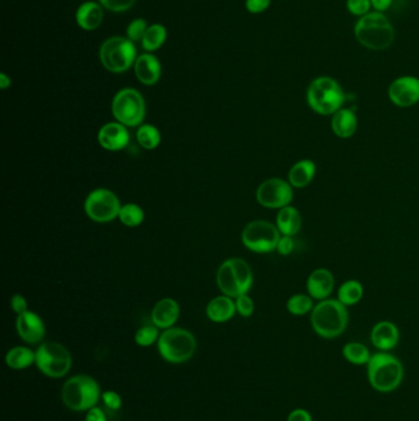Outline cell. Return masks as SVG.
I'll return each instance as SVG.
<instances>
[{"instance_id": "obj_1", "label": "cell", "mask_w": 419, "mask_h": 421, "mask_svg": "<svg viewBox=\"0 0 419 421\" xmlns=\"http://www.w3.org/2000/svg\"><path fill=\"white\" fill-rule=\"evenodd\" d=\"M367 372L372 389L384 394L395 392L405 377V369L400 360L385 351L372 355L367 364Z\"/></svg>"}, {"instance_id": "obj_2", "label": "cell", "mask_w": 419, "mask_h": 421, "mask_svg": "<svg viewBox=\"0 0 419 421\" xmlns=\"http://www.w3.org/2000/svg\"><path fill=\"white\" fill-rule=\"evenodd\" d=\"M349 314L347 307L339 300H324L315 304L310 313V323L315 333L322 339L332 340L347 329Z\"/></svg>"}, {"instance_id": "obj_3", "label": "cell", "mask_w": 419, "mask_h": 421, "mask_svg": "<svg viewBox=\"0 0 419 421\" xmlns=\"http://www.w3.org/2000/svg\"><path fill=\"white\" fill-rule=\"evenodd\" d=\"M354 34L358 42L374 51H384L395 41V29L380 11L369 13L358 20Z\"/></svg>"}, {"instance_id": "obj_4", "label": "cell", "mask_w": 419, "mask_h": 421, "mask_svg": "<svg viewBox=\"0 0 419 421\" xmlns=\"http://www.w3.org/2000/svg\"><path fill=\"white\" fill-rule=\"evenodd\" d=\"M310 109L322 116H332L341 110L346 101L342 86L334 78L319 77L310 83L306 91Z\"/></svg>"}, {"instance_id": "obj_5", "label": "cell", "mask_w": 419, "mask_h": 421, "mask_svg": "<svg viewBox=\"0 0 419 421\" xmlns=\"http://www.w3.org/2000/svg\"><path fill=\"white\" fill-rule=\"evenodd\" d=\"M100 384L87 374H76L63 384V404L73 412H87L101 399Z\"/></svg>"}, {"instance_id": "obj_6", "label": "cell", "mask_w": 419, "mask_h": 421, "mask_svg": "<svg viewBox=\"0 0 419 421\" xmlns=\"http://www.w3.org/2000/svg\"><path fill=\"white\" fill-rule=\"evenodd\" d=\"M157 349L170 364H183L193 357L197 341L193 334L181 328H169L159 336Z\"/></svg>"}, {"instance_id": "obj_7", "label": "cell", "mask_w": 419, "mask_h": 421, "mask_svg": "<svg viewBox=\"0 0 419 421\" xmlns=\"http://www.w3.org/2000/svg\"><path fill=\"white\" fill-rule=\"evenodd\" d=\"M253 270L243 259H229L217 275V283L225 296L238 298L246 295L253 286Z\"/></svg>"}, {"instance_id": "obj_8", "label": "cell", "mask_w": 419, "mask_h": 421, "mask_svg": "<svg viewBox=\"0 0 419 421\" xmlns=\"http://www.w3.org/2000/svg\"><path fill=\"white\" fill-rule=\"evenodd\" d=\"M36 366L49 379H62L72 369V355L59 343H43L36 351Z\"/></svg>"}, {"instance_id": "obj_9", "label": "cell", "mask_w": 419, "mask_h": 421, "mask_svg": "<svg viewBox=\"0 0 419 421\" xmlns=\"http://www.w3.org/2000/svg\"><path fill=\"white\" fill-rule=\"evenodd\" d=\"M112 112L114 119L126 127L140 125L145 117L143 96L135 89H122L114 96Z\"/></svg>"}, {"instance_id": "obj_10", "label": "cell", "mask_w": 419, "mask_h": 421, "mask_svg": "<svg viewBox=\"0 0 419 421\" xmlns=\"http://www.w3.org/2000/svg\"><path fill=\"white\" fill-rule=\"evenodd\" d=\"M100 59L104 67L114 73L127 71L135 63V47L133 42L124 37H111L102 43Z\"/></svg>"}, {"instance_id": "obj_11", "label": "cell", "mask_w": 419, "mask_h": 421, "mask_svg": "<svg viewBox=\"0 0 419 421\" xmlns=\"http://www.w3.org/2000/svg\"><path fill=\"white\" fill-rule=\"evenodd\" d=\"M243 243L248 249L255 253H271L277 250L281 239V232L276 225L267 220L250 222L243 232Z\"/></svg>"}, {"instance_id": "obj_12", "label": "cell", "mask_w": 419, "mask_h": 421, "mask_svg": "<svg viewBox=\"0 0 419 421\" xmlns=\"http://www.w3.org/2000/svg\"><path fill=\"white\" fill-rule=\"evenodd\" d=\"M122 206L119 197L107 189H97L91 192L85 201L86 215L91 220L106 223L119 217Z\"/></svg>"}, {"instance_id": "obj_13", "label": "cell", "mask_w": 419, "mask_h": 421, "mask_svg": "<svg viewBox=\"0 0 419 421\" xmlns=\"http://www.w3.org/2000/svg\"><path fill=\"white\" fill-rule=\"evenodd\" d=\"M256 197L258 203L263 207L281 210L291 205L294 192L289 182L279 177H272L258 186Z\"/></svg>"}, {"instance_id": "obj_14", "label": "cell", "mask_w": 419, "mask_h": 421, "mask_svg": "<svg viewBox=\"0 0 419 421\" xmlns=\"http://www.w3.org/2000/svg\"><path fill=\"white\" fill-rule=\"evenodd\" d=\"M389 99L399 107H411L419 101V79L405 76L395 79L389 86Z\"/></svg>"}, {"instance_id": "obj_15", "label": "cell", "mask_w": 419, "mask_h": 421, "mask_svg": "<svg viewBox=\"0 0 419 421\" xmlns=\"http://www.w3.org/2000/svg\"><path fill=\"white\" fill-rule=\"evenodd\" d=\"M16 331L20 338L29 344L41 343L46 334V328L42 319L36 313L30 311L18 316Z\"/></svg>"}, {"instance_id": "obj_16", "label": "cell", "mask_w": 419, "mask_h": 421, "mask_svg": "<svg viewBox=\"0 0 419 421\" xmlns=\"http://www.w3.org/2000/svg\"><path fill=\"white\" fill-rule=\"evenodd\" d=\"M334 288V273L329 268H315L306 280V291L317 301L327 300Z\"/></svg>"}, {"instance_id": "obj_17", "label": "cell", "mask_w": 419, "mask_h": 421, "mask_svg": "<svg viewBox=\"0 0 419 421\" xmlns=\"http://www.w3.org/2000/svg\"><path fill=\"white\" fill-rule=\"evenodd\" d=\"M370 340L379 351L390 352L400 343V331L395 323L381 321L372 326Z\"/></svg>"}, {"instance_id": "obj_18", "label": "cell", "mask_w": 419, "mask_h": 421, "mask_svg": "<svg viewBox=\"0 0 419 421\" xmlns=\"http://www.w3.org/2000/svg\"><path fill=\"white\" fill-rule=\"evenodd\" d=\"M129 142V134L126 126L119 122H111L99 132V143L107 150H121Z\"/></svg>"}, {"instance_id": "obj_19", "label": "cell", "mask_w": 419, "mask_h": 421, "mask_svg": "<svg viewBox=\"0 0 419 421\" xmlns=\"http://www.w3.org/2000/svg\"><path fill=\"white\" fill-rule=\"evenodd\" d=\"M180 316V306L172 298H164L157 302L152 312V321L154 326L160 329L171 328Z\"/></svg>"}, {"instance_id": "obj_20", "label": "cell", "mask_w": 419, "mask_h": 421, "mask_svg": "<svg viewBox=\"0 0 419 421\" xmlns=\"http://www.w3.org/2000/svg\"><path fill=\"white\" fill-rule=\"evenodd\" d=\"M135 76L145 85H152L160 79L162 66L155 56L145 53L137 58L134 63Z\"/></svg>"}, {"instance_id": "obj_21", "label": "cell", "mask_w": 419, "mask_h": 421, "mask_svg": "<svg viewBox=\"0 0 419 421\" xmlns=\"http://www.w3.org/2000/svg\"><path fill=\"white\" fill-rule=\"evenodd\" d=\"M331 129L339 138H351L358 129V117L356 112L351 109L342 107L332 115Z\"/></svg>"}, {"instance_id": "obj_22", "label": "cell", "mask_w": 419, "mask_h": 421, "mask_svg": "<svg viewBox=\"0 0 419 421\" xmlns=\"http://www.w3.org/2000/svg\"><path fill=\"white\" fill-rule=\"evenodd\" d=\"M316 175V164L310 159H301L296 162L288 174V182L296 189L309 186Z\"/></svg>"}, {"instance_id": "obj_23", "label": "cell", "mask_w": 419, "mask_h": 421, "mask_svg": "<svg viewBox=\"0 0 419 421\" xmlns=\"http://www.w3.org/2000/svg\"><path fill=\"white\" fill-rule=\"evenodd\" d=\"M300 212L296 207L286 206L278 210L277 215V227L281 232V235L294 237L299 233L301 228Z\"/></svg>"}, {"instance_id": "obj_24", "label": "cell", "mask_w": 419, "mask_h": 421, "mask_svg": "<svg viewBox=\"0 0 419 421\" xmlns=\"http://www.w3.org/2000/svg\"><path fill=\"white\" fill-rule=\"evenodd\" d=\"M236 312V303L231 297L220 296L210 302L207 307V316L215 323H224L233 318Z\"/></svg>"}, {"instance_id": "obj_25", "label": "cell", "mask_w": 419, "mask_h": 421, "mask_svg": "<svg viewBox=\"0 0 419 421\" xmlns=\"http://www.w3.org/2000/svg\"><path fill=\"white\" fill-rule=\"evenodd\" d=\"M104 19V11L101 9L100 5L96 3H85L81 5L76 11V23L79 24L81 29L86 31H92L100 26Z\"/></svg>"}, {"instance_id": "obj_26", "label": "cell", "mask_w": 419, "mask_h": 421, "mask_svg": "<svg viewBox=\"0 0 419 421\" xmlns=\"http://www.w3.org/2000/svg\"><path fill=\"white\" fill-rule=\"evenodd\" d=\"M6 366L13 369H25L36 364V352L26 346H16L5 356Z\"/></svg>"}, {"instance_id": "obj_27", "label": "cell", "mask_w": 419, "mask_h": 421, "mask_svg": "<svg viewBox=\"0 0 419 421\" xmlns=\"http://www.w3.org/2000/svg\"><path fill=\"white\" fill-rule=\"evenodd\" d=\"M342 355L349 364L354 366H367L372 354L362 343L351 341L343 346Z\"/></svg>"}, {"instance_id": "obj_28", "label": "cell", "mask_w": 419, "mask_h": 421, "mask_svg": "<svg viewBox=\"0 0 419 421\" xmlns=\"http://www.w3.org/2000/svg\"><path fill=\"white\" fill-rule=\"evenodd\" d=\"M339 300L346 307L354 306L362 301L364 296V287L357 280H348L339 288Z\"/></svg>"}, {"instance_id": "obj_29", "label": "cell", "mask_w": 419, "mask_h": 421, "mask_svg": "<svg viewBox=\"0 0 419 421\" xmlns=\"http://www.w3.org/2000/svg\"><path fill=\"white\" fill-rule=\"evenodd\" d=\"M314 298L304 293L294 295L286 302V309L291 314L296 316L309 314L314 309Z\"/></svg>"}, {"instance_id": "obj_30", "label": "cell", "mask_w": 419, "mask_h": 421, "mask_svg": "<svg viewBox=\"0 0 419 421\" xmlns=\"http://www.w3.org/2000/svg\"><path fill=\"white\" fill-rule=\"evenodd\" d=\"M166 40V29L160 24L152 25L142 40V45L145 51H155L162 46Z\"/></svg>"}, {"instance_id": "obj_31", "label": "cell", "mask_w": 419, "mask_h": 421, "mask_svg": "<svg viewBox=\"0 0 419 421\" xmlns=\"http://www.w3.org/2000/svg\"><path fill=\"white\" fill-rule=\"evenodd\" d=\"M137 139L143 148L154 149L160 144L162 136L157 127L152 125H143L138 129Z\"/></svg>"}, {"instance_id": "obj_32", "label": "cell", "mask_w": 419, "mask_h": 421, "mask_svg": "<svg viewBox=\"0 0 419 421\" xmlns=\"http://www.w3.org/2000/svg\"><path fill=\"white\" fill-rule=\"evenodd\" d=\"M119 220L124 225L128 227H137L144 220V212L138 205L128 203L124 205L119 210Z\"/></svg>"}, {"instance_id": "obj_33", "label": "cell", "mask_w": 419, "mask_h": 421, "mask_svg": "<svg viewBox=\"0 0 419 421\" xmlns=\"http://www.w3.org/2000/svg\"><path fill=\"white\" fill-rule=\"evenodd\" d=\"M159 331H157V326H147L140 328L134 336L135 340V344L139 346H152L154 343H157L159 340Z\"/></svg>"}, {"instance_id": "obj_34", "label": "cell", "mask_w": 419, "mask_h": 421, "mask_svg": "<svg viewBox=\"0 0 419 421\" xmlns=\"http://www.w3.org/2000/svg\"><path fill=\"white\" fill-rule=\"evenodd\" d=\"M148 26H147V21L144 19H137L132 21L129 24L128 29H127V35L130 41H138V40H143L144 35L147 32Z\"/></svg>"}, {"instance_id": "obj_35", "label": "cell", "mask_w": 419, "mask_h": 421, "mask_svg": "<svg viewBox=\"0 0 419 421\" xmlns=\"http://www.w3.org/2000/svg\"><path fill=\"white\" fill-rule=\"evenodd\" d=\"M372 8L370 0H347V9L349 13L357 16H364L369 14V10Z\"/></svg>"}, {"instance_id": "obj_36", "label": "cell", "mask_w": 419, "mask_h": 421, "mask_svg": "<svg viewBox=\"0 0 419 421\" xmlns=\"http://www.w3.org/2000/svg\"><path fill=\"white\" fill-rule=\"evenodd\" d=\"M235 303H236V311L238 312L240 316H245V318L253 316L255 304H253L251 297L248 296V293L238 296Z\"/></svg>"}, {"instance_id": "obj_37", "label": "cell", "mask_w": 419, "mask_h": 421, "mask_svg": "<svg viewBox=\"0 0 419 421\" xmlns=\"http://www.w3.org/2000/svg\"><path fill=\"white\" fill-rule=\"evenodd\" d=\"M100 1L106 9L114 13H123L135 4V0H100Z\"/></svg>"}, {"instance_id": "obj_38", "label": "cell", "mask_w": 419, "mask_h": 421, "mask_svg": "<svg viewBox=\"0 0 419 421\" xmlns=\"http://www.w3.org/2000/svg\"><path fill=\"white\" fill-rule=\"evenodd\" d=\"M101 399H102V402L105 403L106 407L111 410H119L122 407V398L119 393L114 392V391H106L102 393Z\"/></svg>"}, {"instance_id": "obj_39", "label": "cell", "mask_w": 419, "mask_h": 421, "mask_svg": "<svg viewBox=\"0 0 419 421\" xmlns=\"http://www.w3.org/2000/svg\"><path fill=\"white\" fill-rule=\"evenodd\" d=\"M294 250V240L293 237H288V235H283L279 239V243L277 245V251L281 255H291Z\"/></svg>"}, {"instance_id": "obj_40", "label": "cell", "mask_w": 419, "mask_h": 421, "mask_svg": "<svg viewBox=\"0 0 419 421\" xmlns=\"http://www.w3.org/2000/svg\"><path fill=\"white\" fill-rule=\"evenodd\" d=\"M271 0H246V9L253 14H260L268 9Z\"/></svg>"}, {"instance_id": "obj_41", "label": "cell", "mask_w": 419, "mask_h": 421, "mask_svg": "<svg viewBox=\"0 0 419 421\" xmlns=\"http://www.w3.org/2000/svg\"><path fill=\"white\" fill-rule=\"evenodd\" d=\"M286 421H312V415L306 409L296 408V409L289 413Z\"/></svg>"}, {"instance_id": "obj_42", "label": "cell", "mask_w": 419, "mask_h": 421, "mask_svg": "<svg viewBox=\"0 0 419 421\" xmlns=\"http://www.w3.org/2000/svg\"><path fill=\"white\" fill-rule=\"evenodd\" d=\"M11 308L14 309L15 313H18V316H20L25 312H28V302L21 295H15L11 298Z\"/></svg>"}, {"instance_id": "obj_43", "label": "cell", "mask_w": 419, "mask_h": 421, "mask_svg": "<svg viewBox=\"0 0 419 421\" xmlns=\"http://www.w3.org/2000/svg\"><path fill=\"white\" fill-rule=\"evenodd\" d=\"M85 421H107V417L101 408L94 407L87 410Z\"/></svg>"}, {"instance_id": "obj_44", "label": "cell", "mask_w": 419, "mask_h": 421, "mask_svg": "<svg viewBox=\"0 0 419 421\" xmlns=\"http://www.w3.org/2000/svg\"><path fill=\"white\" fill-rule=\"evenodd\" d=\"M370 1H372V6H374V9L380 11V13L389 9L392 4V0H370Z\"/></svg>"}, {"instance_id": "obj_45", "label": "cell", "mask_w": 419, "mask_h": 421, "mask_svg": "<svg viewBox=\"0 0 419 421\" xmlns=\"http://www.w3.org/2000/svg\"><path fill=\"white\" fill-rule=\"evenodd\" d=\"M0 86H1V89H6L10 86V79L5 76L4 73L0 74Z\"/></svg>"}]
</instances>
